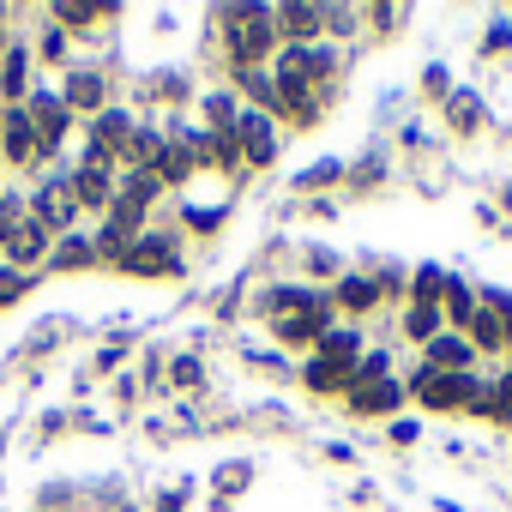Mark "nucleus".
<instances>
[{"instance_id":"f257e3e1","label":"nucleus","mask_w":512,"mask_h":512,"mask_svg":"<svg viewBox=\"0 0 512 512\" xmlns=\"http://www.w3.org/2000/svg\"><path fill=\"white\" fill-rule=\"evenodd\" d=\"M416 392H422V404H428V410H464V404H476V398H482V386H476L470 374H422V380H416Z\"/></svg>"},{"instance_id":"f03ea898","label":"nucleus","mask_w":512,"mask_h":512,"mask_svg":"<svg viewBox=\"0 0 512 512\" xmlns=\"http://www.w3.org/2000/svg\"><path fill=\"white\" fill-rule=\"evenodd\" d=\"M229 133H235V145L247 151V163H272L278 139H272V121H266V115H241V121H229Z\"/></svg>"},{"instance_id":"7ed1b4c3","label":"nucleus","mask_w":512,"mask_h":512,"mask_svg":"<svg viewBox=\"0 0 512 512\" xmlns=\"http://www.w3.org/2000/svg\"><path fill=\"white\" fill-rule=\"evenodd\" d=\"M266 43H272V19L247 7V13L235 19V31H229V49H235V61H253V55H266Z\"/></svg>"},{"instance_id":"20e7f679","label":"nucleus","mask_w":512,"mask_h":512,"mask_svg":"<svg viewBox=\"0 0 512 512\" xmlns=\"http://www.w3.org/2000/svg\"><path fill=\"white\" fill-rule=\"evenodd\" d=\"M121 272H157V278H169L175 272V247L169 241H133V247H121Z\"/></svg>"},{"instance_id":"39448f33","label":"nucleus","mask_w":512,"mask_h":512,"mask_svg":"<svg viewBox=\"0 0 512 512\" xmlns=\"http://www.w3.org/2000/svg\"><path fill=\"white\" fill-rule=\"evenodd\" d=\"M73 211H79L73 181H55V187H43V193H37V223H43V229H67V223H73Z\"/></svg>"},{"instance_id":"423d86ee","label":"nucleus","mask_w":512,"mask_h":512,"mask_svg":"<svg viewBox=\"0 0 512 512\" xmlns=\"http://www.w3.org/2000/svg\"><path fill=\"white\" fill-rule=\"evenodd\" d=\"M392 404H398V386L392 380H356L350 386V410L356 416H392Z\"/></svg>"},{"instance_id":"0eeeda50","label":"nucleus","mask_w":512,"mask_h":512,"mask_svg":"<svg viewBox=\"0 0 512 512\" xmlns=\"http://www.w3.org/2000/svg\"><path fill=\"white\" fill-rule=\"evenodd\" d=\"M67 115H73V109H67L61 97H37V103H31V127H37V139H43L49 151L61 145V133H67Z\"/></svg>"},{"instance_id":"6e6552de","label":"nucleus","mask_w":512,"mask_h":512,"mask_svg":"<svg viewBox=\"0 0 512 512\" xmlns=\"http://www.w3.org/2000/svg\"><path fill=\"white\" fill-rule=\"evenodd\" d=\"M0 133H7V157H13V163H31V157H37V145H43L25 109H13L7 121H0Z\"/></svg>"},{"instance_id":"1a4fd4ad","label":"nucleus","mask_w":512,"mask_h":512,"mask_svg":"<svg viewBox=\"0 0 512 512\" xmlns=\"http://www.w3.org/2000/svg\"><path fill=\"white\" fill-rule=\"evenodd\" d=\"M0 241H7V253L25 266V260H37V253H43L49 229H43V223H7V235H0Z\"/></svg>"},{"instance_id":"9d476101","label":"nucleus","mask_w":512,"mask_h":512,"mask_svg":"<svg viewBox=\"0 0 512 512\" xmlns=\"http://www.w3.org/2000/svg\"><path fill=\"white\" fill-rule=\"evenodd\" d=\"M464 362H470V344H464V338H446V332H440V338L428 344V374H434V368H440V374H464Z\"/></svg>"},{"instance_id":"9b49d317","label":"nucleus","mask_w":512,"mask_h":512,"mask_svg":"<svg viewBox=\"0 0 512 512\" xmlns=\"http://www.w3.org/2000/svg\"><path fill=\"white\" fill-rule=\"evenodd\" d=\"M308 386H314V392H350V386H356V368L320 356V362H308Z\"/></svg>"},{"instance_id":"f8f14e48","label":"nucleus","mask_w":512,"mask_h":512,"mask_svg":"<svg viewBox=\"0 0 512 512\" xmlns=\"http://www.w3.org/2000/svg\"><path fill=\"white\" fill-rule=\"evenodd\" d=\"M278 25H284V37H290V43H308V37L326 25V13H320V7H284V13H278Z\"/></svg>"},{"instance_id":"ddd939ff","label":"nucleus","mask_w":512,"mask_h":512,"mask_svg":"<svg viewBox=\"0 0 512 512\" xmlns=\"http://www.w3.org/2000/svg\"><path fill=\"white\" fill-rule=\"evenodd\" d=\"M73 199H79V205H109V175H103V163H91V169L73 175Z\"/></svg>"},{"instance_id":"4468645a","label":"nucleus","mask_w":512,"mask_h":512,"mask_svg":"<svg viewBox=\"0 0 512 512\" xmlns=\"http://www.w3.org/2000/svg\"><path fill=\"white\" fill-rule=\"evenodd\" d=\"M470 338H476L482 350H500V344H506V326H500V314H494V308H476V314H470Z\"/></svg>"},{"instance_id":"2eb2a0df","label":"nucleus","mask_w":512,"mask_h":512,"mask_svg":"<svg viewBox=\"0 0 512 512\" xmlns=\"http://www.w3.org/2000/svg\"><path fill=\"white\" fill-rule=\"evenodd\" d=\"M103 103V79L97 73H73V85H67V109H97Z\"/></svg>"},{"instance_id":"dca6fc26","label":"nucleus","mask_w":512,"mask_h":512,"mask_svg":"<svg viewBox=\"0 0 512 512\" xmlns=\"http://www.w3.org/2000/svg\"><path fill=\"white\" fill-rule=\"evenodd\" d=\"M157 175H163V181H187V175H193V151H187V145H163V151H157Z\"/></svg>"},{"instance_id":"f3484780","label":"nucleus","mask_w":512,"mask_h":512,"mask_svg":"<svg viewBox=\"0 0 512 512\" xmlns=\"http://www.w3.org/2000/svg\"><path fill=\"white\" fill-rule=\"evenodd\" d=\"M404 326H410V338H422V344H434V338H440V302H416Z\"/></svg>"},{"instance_id":"a211bd4d","label":"nucleus","mask_w":512,"mask_h":512,"mask_svg":"<svg viewBox=\"0 0 512 512\" xmlns=\"http://www.w3.org/2000/svg\"><path fill=\"white\" fill-rule=\"evenodd\" d=\"M91 260H97V247L73 235V241H61V247H55V260H49V266H55V272H73V266H91Z\"/></svg>"},{"instance_id":"6ab92c4d","label":"nucleus","mask_w":512,"mask_h":512,"mask_svg":"<svg viewBox=\"0 0 512 512\" xmlns=\"http://www.w3.org/2000/svg\"><path fill=\"white\" fill-rule=\"evenodd\" d=\"M326 332V314H302V320H284V338H296V344H308V338H320Z\"/></svg>"},{"instance_id":"aec40b11","label":"nucleus","mask_w":512,"mask_h":512,"mask_svg":"<svg viewBox=\"0 0 512 512\" xmlns=\"http://www.w3.org/2000/svg\"><path fill=\"white\" fill-rule=\"evenodd\" d=\"M241 85L260 97V103H278V85H272V73H260V67H241Z\"/></svg>"},{"instance_id":"412c9836","label":"nucleus","mask_w":512,"mask_h":512,"mask_svg":"<svg viewBox=\"0 0 512 512\" xmlns=\"http://www.w3.org/2000/svg\"><path fill=\"white\" fill-rule=\"evenodd\" d=\"M0 73H7V79H0V85H7V97L25 91V55H19V49H7V67H0Z\"/></svg>"},{"instance_id":"4be33fe9","label":"nucleus","mask_w":512,"mask_h":512,"mask_svg":"<svg viewBox=\"0 0 512 512\" xmlns=\"http://www.w3.org/2000/svg\"><path fill=\"white\" fill-rule=\"evenodd\" d=\"M446 115H452V127H458V133H470V127H476V97H452V103H446Z\"/></svg>"},{"instance_id":"5701e85b","label":"nucleus","mask_w":512,"mask_h":512,"mask_svg":"<svg viewBox=\"0 0 512 512\" xmlns=\"http://www.w3.org/2000/svg\"><path fill=\"white\" fill-rule=\"evenodd\" d=\"M338 296H344V308H356V314H362V308H374V284H362V278H350Z\"/></svg>"},{"instance_id":"b1692460","label":"nucleus","mask_w":512,"mask_h":512,"mask_svg":"<svg viewBox=\"0 0 512 512\" xmlns=\"http://www.w3.org/2000/svg\"><path fill=\"white\" fill-rule=\"evenodd\" d=\"M446 308H452V320H464V326H470V314H476V302H470L464 284H446Z\"/></svg>"},{"instance_id":"393cba45","label":"nucleus","mask_w":512,"mask_h":512,"mask_svg":"<svg viewBox=\"0 0 512 512\" xmlns=\"http://www.w3.org/2000/svg\"><path fill=\"white\" fill-rule=\"evenodd\" d=\"M440 296H446V278L440 272H422L416 278V302H440Z\"/></svg>"},{"instance_id":"a878e982","label":"nucleus","mask_w":512,"mask_h":512,"mask_svg":"<svg viewBox=\"0 0 512 512\" xmlns=\"http://www.w3.org/2000/svg\"><path fill=\"white\" fill-rule=\"evenodd\" d=\"M61 19H67V25H91V19H97V7H79V0H67Z\"/></svg>"},{"instance_id":"bb28decb","label":"nucleus","mask_w":512,"mask_h":512,"mask_svg":"<svg viewBox=\"0 0 512 512\" xmlns=\"http://www.w3.org/2000/svg\"><path fill=\"white\" fill-rule=\"evenodd\" d=\"M19 290H25V278H19V272H0V308H7Z\"/></svg>"}]
</instances>
